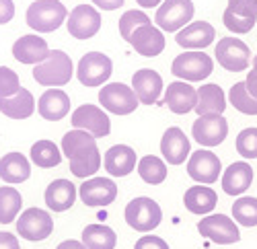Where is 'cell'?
I'll list each match as a JSON object with an SVG mask.
<instances>
[{"label":"cell","instance_id":"obj_1","mask_svg":"<svg viewBox=\"0 0 257 249\" xmlns=\"http://www.w3.org/2000/svg\"><path fill=\"white\" fill-rule=\"evenodd\" d=\"M62 155L70 161V171L74 177L87 179L101 169V151L97 138L87 130H68L62 136Z\"/></svg>","mask_w":257,"mask_h":249},{"label":"cell","instance_id":"obj_2","mask_svg":"<svg viewBox=\"0 0 257 249\" xmlns=\"http://www.w3.org/2000/svg\"><path fill=\"white\" fill-rule=\"evenodd\" d=\"M72 74H74L72 58L62 50H52L44 62L33 66V78L41 87H52V89L64 87L70 82Z\"/></svg>","mask_w":257,"mask_h":249},{"label":"cell","instance_id":"obj_3","mask_svg":"<svg viewBox=\"0 0 257 249\" xmlns=\"http://www.w3.org/2000/svg\"><path fill=\"white\" fill-rule=\"evenodd\" d=\"M27 25L37 33H52L68 19V11L60 0H35L27 9Z\"/></svg>","mask_w":257,"mask_h":249},{"label":"cell","instance_id":"obj_4","mask_svg":"<svg viewBox=\"0 0 257 249\" xmlns=\"http://www.w3.org/2000/svg\"><path fill=\"white\" fill-rule=\"evenodd\" d=\"M123 216H125V222L130 224V229H134L136 233H151L161 224L163 210L153 198L138 196L132 202H127Z\"/></svg>","mask_w":257,"mask_h":249},{"label":"cell","instance_id":"obj_5","mask_svg":"<svg viewBox=\"0 0 257 249\" xmlns=\"http://www.w3.org/2000/svg\"><path fill=\"white\" fill-rule=\"evenodd\" d=\"M171 72L185 82H200L214 72V60L200 50H189L173 60Z\"/></svg>","mask_w":257,"mask_h":249},{"label":"cell","instance_id":"obj_6","mask_svg":"<svg viewBox=\"0 0 257 249\" xmlns=\"http://www.w3.org/2000/svg\"><path fill=\"white\" fill-rule=\"evenodd\" d=\"M113 74V62L109 56H105L101 52H89L84 54L78 62L76 76L80 80V85L84 87H103L107 80Z\"/></svg>","mask_w":257,"mask_h":249},{"label":"cell","instance_id":"obj_7","mask_svg":"<svg viewBox=\"0 0 257 249\" xmlns=\"http://www.w3.org/2000/svg\"><path fill=\"white\" fill-rule=\"evenodd\" d=\"M194 13L196 7L191 0H163V5L157 9L155 21L161 31L175 33L189 25V21L194 19Z\"/></svg>","mask_w":257,"mask_h":249},{"label":"cell","instance_id":"obj_8","mask_svg":"<svg viewBox=\"0 0 257 249\" xmlns=\"http://www.w3.org/2000/svg\"><path fill=\"white\" fill-rule=\"evenodd\" d=\"M99 103L105 111L115 115H130L136 111L140 101L132 87L123 85V82H109L99 91Z\"/></svg>","mask_w":257,"mask_h":249},{"label":"cell","instance_id":"obj_9","mask_svg":"<svg viewBox=\"0 0 257 249\" xmlns=\"http://www.w3.org/2000/svg\"><path fill=\"white\" fill-rule=\"evenodd\" d=\"M17 233L25 241H46L54 233V218L48 210L27 208L17 218Z\"/></svg>","mask_w":257,"mask_h":249},{"label":"cell","instance_id":"obj_10","mask_svg":"<svg viewBox=\"0 0 257 249\" xmlns=\"http://www.w3.org/2000/svg\"><path fill=\"white\" fill-rule=\"evenodd\" d=\"M216 60L228 72H243L251 64V50L239 37H222L216 44Z\"/></svg>","mask_w":257,"mask_h":249},{"label":"cell","instance_id":"obj_11","mask_svg":"<svg viewBox=\"0 0 257 249\" xmlns=\"http://www.w3.org/2000/svg\"><path fill=\"white\" fill-rule=\"evenodd\" d=\"M198 233L216 245H232L241 241L237 222L226 214H208L198 222Z\"/></svg>","mask_w":257,"mask_h":249},{"label":"cell","instance_id":"obj_12","mask_svg":"<svg viewBox=\"0 0 257 249\" xmlns=\"http://www.w3.org/2000/svg\"><path fill=\"white\" fill-rule=\"evenodd\" d=\"M191 136L200 144V147L212 149L224 142L228 136V121L220 113H210V115H200L194 126H191Z\"/></svg>","mask_w":257,"mask_h":249},{"label":"cell","instance_id":"obj_13","mask_svg":"<svg viewBox=\"0 0 257 249\" xmlns=\"http://www.w3.org/2000/svg\"><path fill=\"white\" fill-rule=\"evenodd\" d=\"M220 171H222V163L218 155L208 149H200L196 153H191L187 159V175L202 185L216 183L220 177Z\"/></svg>","mask_w":257,"mask_h":249},{"label":"cell","instance_id":"obj_14","mask_svg":"<svg viewBox=\"0 0 257 249\" xmlns=\"http://www.w3.org/2000/svg\"><path fill=\"white\" fill-rule=\"evenodd\" d=\"M78 196L84 206L91 208H105L111 206L117 198V185L109 177H91L84 179L82 185L78 188Z\"/></svg>","mask_w":257,"mask_h":249},{"label":"cell","instance_id":"obj_15","mask_svg":"<svg viewBox=\"0 0 257 249\" xmlns=\"http://www.w3.org/2000/svg\"><path fill=\"white\" fill-rule=\"evenodd\" d=\"M72 126L78 130H87L95 138H105L111 132V119L107 115V111L99 105H80L72 111L70 115Z\"/></svg>","mask_w":257,"mask_h":249},{"label":"cell","instance_id":"obj_16","mask_svg":"<svg viewBox=\"0 0 257 249\" xmlns=\"http://www.w3.org/2000/svg\"><path fill=\"white\" fill-rule=\"evenodd\" d=\"M68 33L76 39H91L101 29V13L91 5H78L70 11L68 19Z\"/></svg>","mask_w":257,"mask_h":249},{"label":"cell","instance_id":"obj_17","mask_svg":"<svg viewBox=\"0 0 257 249\" xmlns=\"http://www.w3.org/2000/svg\"><path fill=\"white\" fill-rule=\"evenodd\" d=\"M163 103L175 115H185L189 111H194L198 105V89H194L185 80L169 82V87L165 89V95H163Z\"/></svg>","mask_w":257,"mask_h":249},{"label":"cell","instance_id":"obj_18","mask_svg":"<svg viewBox=\"0 0 257 249\" xmlns=\"http://www.w3.org/2000/svg\"><path fill=\"white\" fill-rule=\"evenodd\" d=\"M50 46L44 37L39 35H23L19 37L15 44H13V58L21 64H27V66H37L39 62H44L50 56Z\"/></svg>","mask_w":257,"mask_h":249},{"label":"cell","instance_id":"obj_19","mask_svg":"<svg viewBox=\"0 0 257 249\" xmlns=\"http://www.w3.org/2000/svg\"><path fill=\"white\" fill-rule=\"evenodd\" d=\"M127 41H130V46L136 50V54L146 56V58H155V56L163 54V50H165V35L153 23L136 27L132 31V35L127 37Z\"/></svg>","mask_w":257,"mask_h":249},{"label":"cell","instance_id":"obj_20","mask_svg":"<svg viewBox=\"0 0 257 249\" xmlns=\"http://www.w3.org/2000/svg\"><path fill=\"white\" fill-rule=\"evenodd\" d=\"M132 89L142 105H155L163 95V78L153 68L136 70L132 76Z\"/></svg>","mask_w":257,"mask_h":249},{"label":"cell","instance_id":"obj_21","mask_svg":"<svg viewBox=\"0 0 257 249\" xmlns=\"http://www.w3.org/2000/svg\"><path fill=\"white\" fill-rule=\"evenodd\" d=\"M216 29H214L208 21H194V23L185 25L181 31H177L175 41L183 50H204L214 44Z\"/></svg>","mask_w":257,"mask_h":249},{"label":"cell","instance_id":"obj_22","mask_svg":"<svg viewBox=\"0 0 257 249\" xmlns=\"http://www.w3.org/2000/svg\"><path fill=\"white\" fill-rule=\"evenodd\" d=\"M161 153H163V159L169 165H183L185 159L191 153L189 138L177 126L167 128L165 134H163V138H161Z\"/></svg>","mask_w":257,"mask_h":249},{"label":"cell","instance_id":"obj_23","mask_svg":"<svg viewBox=\"0 0 257 249\" xmlns=\"http://www.w3.org/2000/svg\"><path fill=\"white\" fill-rule=\"evenodd\" d=\"M105 171L113 177H125L136 169V151L127 144H113L103 157Z\"/></svg>","mask_w":257,"mask_h":249},{"label":"cell","instance_id":"obj_24","mask_svg":"<svg viewBox=\"0 0 257 249\" xmlns=\"http://www.w3.org/2000/svg\"><path fill=\"white\" fill-rule=\"evenodd\" d=\"M76 196V185L70 179H54L46 188L44 200L52 212H66L74 206Z\"/></svg>","mask_w":257,"mask_h":249},{"label":"cell","instance_id":"obj_25","mask_svg":"<svg viewBox=\"0 0 257 249\" xmlns=\"http://www.w3.org/2000/svg\"><path fill=\"white\" fill-rule=\"evenodd\" d=\"M253 183V167L247 161L230 163L226 171L222 173V190L228 196H241L245 194Z\"/></svg>","mask_w":257,"mask_h":249},{"label":"cell","instance_id":"obj_26","mask_svg":"<svg viewBox=\"0 0 257 249\" xmlns=\"http://www.w3.org/2000/svg\"><path fill=\"white\" fill-rule=\"evenodd\" d=\"M37 113L48 121H60L70 113V97L62 89H48L37 101Z\"/></svg>","mask_w":257,"mask_h":249},{"label":"cell","instance_id":"obj_27","mask_svg":"<svg viewBox=\"0 0 257 249\" xmlns=\"http://www.w3.org/2000/svg\"><path fill=\"white\" fill-rule=\"evenodd\" d=\"M31 177V161L17 151L7 153L0 159V179L9 185L23 183Z\"/></svg>","mask_w":257,"mask_h":249},{"label":"cell","instance_id":"obj_28","mask_svg":"<svg viewBox=\"0 0 257 249\" xmlns=\"http://www.w3.org/2000/svg\"><path fill=\"white\" fill-rule=\"evenodd\" d=\"M183 204L191 214H210L218 204V194L210 185H191L183 196Z\"/></svg>","mask_w":257,"mask_h":249},{"label":"cell","instance_id":"obj_29","mask_svg":"<svg viewBox=\"0 0 257 249\" xmlns=\"http://www.w3.org/2000/svg\"><path fill=\"white\" fill-rule=\"evenodd\" d=\"M0 113L11 119H29L35 113V99L31 91L21 87L13 97H0Z\"/></svg>","mask_w":257,"mask_h":249},{"label":"cell","instance_id":"obj_30","mask_svg":"<svg viewBox=\"0 0 257 249\" xmlns=\"http://www.w3.org/2000/svg\"><path fill=\"white\" fill-rule=\"evenodd\" d=\"M226 95L222 91V87L214 85V82H210V85H204L198 89V105H196V113L198 117L200 115H210V113H224L226 109Z\"/></svg>","mask_w":257,"mask_h":249},{"label":"cell","instance_id":"obj_31","mask_svg":"<svg viewBox=\"0 0 257 249\" xmlns=\"http://www.w3.org/2000/svg\"><path fill=\"white\" fill-rule=\"evenodd\" d=\"M29 161L33 165H37L39 169H52L62 163V151L58 149L56 142L44 138V140H37L31 144Z\"/></svg>","mask_w":257,"mask_h":249},{"label":"cell","instance_id":"obj_32","mask_svg":"<svg viewBox=\"0 0 257 249\" xmlns=\"http://www.w3.org/2000/svg\"><path fill=\"white\" fill-rule=\"evenodd\" d=\"M80 241L87 245V249H115L117 235L107 224H87Z\"/></svg>","mask_w":257,"mask_h":249},{"label":"cell","instance_id":"obj_33","mask_svg":"<svg viewBox=\"0 0 257 249\" xmlns=\"http://www.w3.org/2000/svg\"><path fill=\"white\" fill-rule=\"evenodd\" d=\"M136 171L144 183L161 185L167 179V161L161 157H155V155H146V157L138 159Z\"/></svg>","mask_w":257,"mask_h":249},{"label":"cell","instance_id":"obj_34","mask_svg":"<svg viewBox=\"0 0 257 249\" xmlns=\"http://www.w3.org/2000/svg\"><path fill=\"white\" fill-rule=\"evenodd\" d=\"M21 206H23V196L13 185H3L0 188V224H9L19 218Z\"/></svg>","mask_w":257,"mask_h":249},{"label":"cell","instance_id":"obj_35","mask_svg":"<svg viewBox=\"0 0 257 249\" xmlns=\"http://www.w3.org/2000/svg\"><path fill=\"white\" fill-rule=\"evenodd\" d=\"M228 103L230 105L245 113V115H257V99L247 91L245 80L243 82H234L228 91Z\"/></svg>","mask_w":257,"mask_h":249},{"label":"cell","instance_id":"obj_36","mask_svg":"<svg viewBox=\"0 0 257 249\" xmlns=\"http://www.w3.org/2000/svg\"><path fill=\"white\" fill-rule=\"evenodd\" d=\"M232 218L243 226H257V198L243 196L232 204Z\"/></svg>","mask_w":257,"mask_h":249},{"label":"cell","instance_id":"obj_37","mask_svg":"<svg viewBox=\"0 0 257 249\" xmlns=\"http://www.w3.org/2000/svg\"><path fill=\"white\" fill-rule=\"evenodd\" d=\"M151 23V17H148L144 11H138V9H132V11H125L121 17H119V33L121 37L127 41V37L132 35V31L140 25H146Z\"/></svg>","mask_w":257,"mask_h":249},{"label":"cell","instance_id":"obj_38","mask_svg":"<svg viewBox=\"0 0 257 249\" xmlns=\"http://www.w3.org/2000/svg\"><path fill=\"white\" fill-rule=\"evenodd\" d=\"M237 153L245 159H257V128H245L237 136Z\"/></svg>","mask_w":257,"mask_h":249},{"label":"cell","instance_id":"obj_39","mask_svg":"<svg viewBox=\"0 0 257 249\" xmlns=\"http://www.w3.org/2000/svg\"><path fill=\"white\" fill-rule=\"evenodd\" d=\"M222 21H224V27L228 29V31H232V33H237V35H245V33H249L253 27H255V23H257V19H245V17H239V15H234L232 11H224V15H222Z\"/></svg>","mask_w":257,"mask_h":249},{"label":"cell","instance_id":"obj_40","mask_svg":"<svg viewBox=\"0 0 257 249\" xmlns=\"http://www.w3.org/2000/svg\"><path fill=\"white\" fill-rule=\"evenodd\" d=\"M21 91V80L15 70L0 66V97H13Z\"/></svg>","mask_w":257,"mask_h":249},{"label":"cell","instance_id":"obj_41","mask_svg":"<svg viewBox=\"0 0 257 249\" xmlns=\"http://www.w3.org/2000/svg\"><path fill=\"white\" fill-rule=\"evenodd\" d=\"M226 9L245 19H257V0H228Z\"/></svg>","mask_w":257,"mask_h":249},{"label":"cell","instance_id":"obj_42","mask_svg":"<svg viewBox=\"0 0 257 249\" xmlns=\"http://www.w3.org/2000/svg\"><path fill=\"white\" fill-rule=\"evenodd\" d=\"M134 249H169V243L157 235H142L136 241Z\"/></svg>","mask_w":257,"mask_h":249},{"label":"cell","instance_id":"obj_43","mask_svg":"<svg viewBox=\"0 0 257 249\" xmlns=\"http://www.w3.org/2000/svg\"><path fill=\"white\" fill-rule=\"evenodd\" d=\"M15 17V3L13 0H0V25H7Z\"/></svg>","mask_w":257,"mask_h":249},{"label":"cell","instance_id":"obj_44","mask_svg":"<svg viewBox=\"0 0 257 249\" xmlns=\"http://www.w3.org/2000/svg\"><path fill=\"white\" fill-rule=\"evenodd\" d=\"M0 249H21L19 239L11 233H0Z\"/></svg>","mask_w":257,"mask_h":249},{"label":"cell","instance_id":"obj_45","mask_svg":"<svg viewBox=\"0 0 257 249\" xmlns=\"http://www.w3.org/2000/svg\"><path fill=\"white\" fill-rule=\"evenodd\" d=\"M125 0H93V5L97 9H103V11H115L119 7H123Z\"/></svg>","mask_w":257,"mask_h":249},{"label":"cell","instance_id":"obj_46","mask_svg":"<svg viewBox=\"0 0 257 249\" xmlns=\"http://www.w3.org/2000/svg\"><path fill=\"white\" fill-rule=\"evenodd\" d=\"M245 85H247V91L257 99V74L251 70L249 74H247V80H245Z\"/></svg>","mask_w":257,"mask_h":249},{"label":"cell","instance_id":"obj_47","mask_svg":"<svg viewBox=\"0 0 257 249\" xmlns=\"http://www.w3.org/2000/svg\"><path fill=\"white\" fill-rule=\"evenodd\" d=\"M56 249H87L82 241H74V239H68V241H62Z\"/></svg>","mask_w":257,"mask_h":249},{"label":"cell","instance_id":"obj_48","mask_svg":"<svg viewBox=\"0 0 257 249\" xmlns=\"http://www.w3.org/2000/svg\"><path fill=\"white\" fill-rule=\"evenodd\" d=\"M136 5H140L142 9H153V7H161L163 0H136Z\"/></svg>","mask_w":257,"mask_h":249},{"label":"cell","instance_id":"obj_49","mask_svg":"<svg viewBox=\"0 0 257 249\" xmlns=\"http://www.w3.org/2000/svg\"><path fill=\"white\" fill-rule=\"evenodd\" d=\"M253 72H255V74H257V56H255V58H253Z\"/></svg>","mask_w":257,"mask_h":249}]
</instances>
